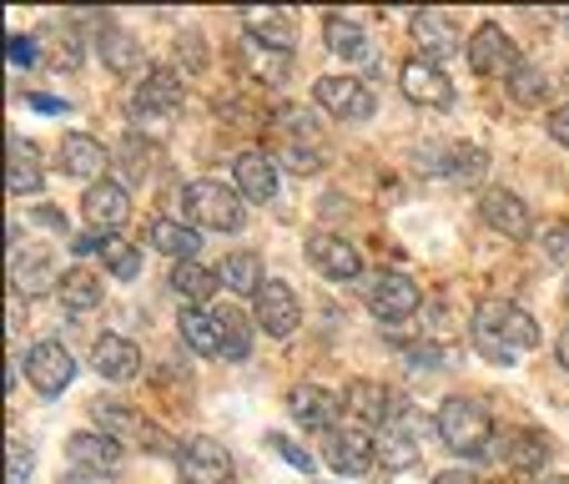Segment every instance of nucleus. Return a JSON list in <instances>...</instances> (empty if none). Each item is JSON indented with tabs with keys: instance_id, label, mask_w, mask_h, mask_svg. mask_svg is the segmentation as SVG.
<instances>
[{
	"instance_id": "obj_1",
	"label": "nucleus",
	"mask_w": 569,
	"mask_h": 484,
	"mask_svg": "<svg viewBox=\"0 0 569 484\" xmlns=\"http://www.w3.org/2000/svg\"><path fill=\"white\" fill-rule=\"evenodd\" d=\"M473 344L495 358V364H509L515 354L539 344V323L509 298H483L473 308Z\"/></svg>"
},
{
	"instance_id": "obj_2",
	"label": "nucleus",
	"mask_w": 569,
	"mask_h": 484,
	"mask_svg": "<svg viewBox=\"0 0 569 484\" xmlns=\"http://www.w3.org/2000/svg\"><path fill=\"white\" fill-rule=\"evenodd\" d=\"M433 434H439V444L453 450V454H483L489 439H495V424H489L483 404H473V398H463V394H449L439 404Z\"/></svg>"
},
{
	"instance_id": "obj_3",
	"label": "nucleus",
	"mask_w": 569,
	"mask_h": 484,
	"mask_svg": "<svg viewBox=\"0 0 569 484\" xmlns=\"http://www.w3.org/2000/svg\"><path fill=\"white\" fill-rule=\"evenodd\" d=\"M423 434H429V419H423V414H413L409 404H393L388 424L373 434L383 470H413V464H419V454H423Z\"/></svg>"
},
{
	"instance_id": "obj_4",
	"label": "nucleus",
	"mask_w": 569,
	"mask_h": 484,
	"mask_svg": "<svg viewBox=\"0 0 569 484\" xmlns=\"http://www.w3.org/2000/svg\"><path fill=\"white\" fill-rule=\"evenodd\" d=\"M182 207L197 227H212V233H237L242 227V203H237L232 187L212 182V177H197V182L182 187Z\"/></svg>"
},
{
	"instance_id": "obj_5",
	"label": "nucleus",
	"mask_w": 569,
	"mask_h": 484,
	"mask_svg": "<svg viewBox=\"0 0 569 484\" xmlns=\"http://www.w3.org/2000/svg\"><path fill=\"white\" fill-rule=\"evenodd\" d=\"M177 107H182V76L177 71H147L141 87L131 91V111H137V121H147L151 137H167V121Z\"/></svg>"
},
{
	"instance_id": "obj_6",
	"label": "nucleus",
	"mask_w": 569,
	"mask_h": 484,
	"mask_svg": "<svg viewBox=\"0 0 569 484\" xmlns=\"http://www.w3.org/2000/svg\"><path fill=\"white\" fill-rule=\"evenodd\" d=\"M312 97H318V107L338 121L373 117V91H368L358 76H318V81H312Z\"/></svg>"
},
{
	"instance_id": "obj_7",
	"label": "nucleus",
	"mask_w": 569,
	"mask_h": 484,
	"mask_svg": "<svg viewBox=\"0 0 569 484\" xmlns=\"http://www.w3.org/2000/svg\"><path fill=\"white\" fill-rule=\"evenodd\" d=\"M469 66L479 76H505V81H509V76H515L525 61H519V51H515V41H509L505 26L483 21L479 31L469 36Z\"/></svg>"
},
{
	"instance_id": "obj_8",
	"label": "nucleus",
	"mask_w": 569,
	"mask_h": 484,
	"mask_svg": "<svg viewBox=\"0 0 569 484\" xmlns=\"http://www.w3.org/2000/svg\"><path fill=\"white\" fill-rule=\"evenodd\" d=\"M398 87H403V97H409L413 107H429V111L453 107V81L433 61H423V56L398 66Z\"/></svg>"
},
{
	"instance_id": "obj_9",
	"label": "nucleus",
	"mask_w": 569,
	"mask_h": 484,
	"mask_svg": "<svg viewBox=\"0 0 569 484\" xmlns=\"http://www.w3.org/2000/svg\"><path fill=\"white\" fill-rule=\"evenodd\" d=\"M81 213H87L91 233L101 237H117V227L131 217V197L121 182H111V177H101V182L87 187V197H81Z\"/></svg>"
},
{
	"instance_id": "obj_10",
	"label": "nucleus",
	"mask_w": 569,
	"mask_h": 484,
	"mask_svg": "<svg viewBox=\"0 0 569 484\" xmlns=\"http://www.w3.org/2000/svg\"><path fill=\"white\" fill-rule=\"evenodd\" d=\"M368 308H373V318L393 323V318H409V313H419V283L403 278V273H378L373 283H368Z\"/></svg>"
},
{
	"instance_id": "obj_11",
	"label": "nucleus",
	"mask_w": 569,
	"mask_h": 484,
	"mask_svg": "<svg viewBox=\"0 0 569 484\" xmlns=\"http://www.w3.org/2000/svg\"><path fill=\"white\" fill-rule=\"evenodd\" d=\"M252 303H258V308H252V318H258V328L268 338H288L292 328L302 323V303H298V293H292L288 283H272L268 278V288H262Z\"/></svg>"
},
{
	"instance_id": "obj_12",
	"label": "nucleus",
	"mask_w": 569,
	"mask_h": 484,
	"mask_svg": "<svg viewBox=\"0 0 569 484\" xmlns=\"http://www.w3.org/2000/svg\"><path fill=\"white\" fill-rule=\"evenodd\" d=\"M177 464H182L187 484H232V454L217 439H192L177 454Z\"/></svg>"
},
{
	"instance_id": "obj_13",
	"label": "nucleus",
	"mask_w": 569,
	"mask_h": 484,
	"mask_svg": "<svg viewBox=\"0 0 569 484\" xmlns=\"http://www.w3.org/2000/svg\"><path fill=\"white\" fill-rule=\"evenodd\" d=\"M26 378H31L41 394H61L76 378V358L66 354L61 344H36L31 354H26Z\"/></svg>"
},
{
	"instance_id": "obj_14",
	"label": "nucleus",
	"mask_w": 569,
	"mask_h": 484,
	"mask_svg": "<svg viewBox=\"0 0 569 484\" xmlns=\"http://www.w3.org/2000/svg\"><path fill=\"white\" fill-rule=\"evenodd\" d=\"M308 258L318 263L328 278H338V283H348V278H358V273H363L358 248L348 243V237H338V233H312L308 237Z\"/></svg>"
},
{
	"instance_id": "obj_15",
	"label": "nucleus",
	"mask_w": 569,
	"mask_h": 484,
	"mask_svg": "<svg viewBox=\"0 0 569 484\" xmlns=\"http://www.w3.org/2000/svg\"><path fill=\"white\" fill-rule=\"evenodd\" d=\"M66 454H71V470H87V474H117L121 470V444L111 434H71L66 439Z\"/></svg>"
},
{
	"instance_id": "obj_16",
	"label": "nucleus",
	"mask_w": 569,
	"mask_h": 484,
	"mask_svg": "<svg viewBox=\"0 0 569 484\" xmlns=\"http://www.w3.org/2000/svg\"><path fill=\"white\" fill-rule=\"evenodd\" d=\"M288 409H292V419H298L302 429H333L338 409H343V398L328 394L322 384H298L288 394Z\"/></svg>"
},
{
	"instance_id": "obj_17",
	"label": "nucleus",
	"mask_w": 569,
	"mask_h": 484,
	"mask_svg": "<svg viewBox=\"0 0 569 484\" xmlns=\"http://www.w3.org/2000/svg\"><path fill=\"white\" fill-rule=\"evenodd\" d=\"M479 217L489 227H495V233H505V237H529V207L519 203L515 192H509V187H489V192L479 197Z\"/></svg>"
},
{
	"instance_id": "obj_18",
	"label": "nucleus",
	"mask_w": 569,
	"mask_h": 484,
	"mask_svg": "<svg viewBox=\"0 0 569 484\" xmlns=\"http://www.w3.org/2000/svg\"><path fill=\"white\" fill-rule=\"evenodd\" d=\"M232 172H237V192L248 203H272L278 197V161L268 151H242L232 161Z\"/></svg>"
},
{
	"instance_id": "obj_19",
	"label": "nucleus",
	"mask_w": 569,
	"mask_h": 484,
	"mask_svg": "<svg viewBox=\"0 0 569 484\" xmlns=\"http://www.w3.org/2000/svg\"><path fill=\"white\" fill-rule=\"evenodd\" d=\"M343 409L358 419V429H383L388 414H393V398H388L383 384H373V378H353V384L343 388Z\"/></svg>"
},
{
	"instance_id": "obj_20",
	"label": "nucleus",
	"mask_w": 569,
	"mask_h": 484,
	"mask_svg": "<svg viewBox=\"0 0 569 484\" xmlns=\"http://www.w3.org/2000/svg\"><path fill=\"white\" fill-rule=\"evenodd\" d=\"M91 368H97L101 378H111V384H127V378H137L141 354H137V344H131V338L101 334L97 348H91Z\"/></svg>"
},
{
	"instance_id": "obj_21",
	"label": "nucleus",
	"mask_w": 569,
	"mask_h": 484,
	"mask_svg": "<svg viewBox=\"0 0 569 484\" xmlns=\"http://www.w3.org/2000/svg\"><path fill=\"white\" fill-rule=\"evenodd\" d=\"M328 464L343 474H368L378 464V444L368 429H343L328 439Z\"/></svg>"
},
{
	"instance_id": "obj_22",
	"label": "nucleus",
	"mask_w": 569,
	"mask_h": 484,
	"mask_svg": "<svg viewBox=\"0 0 569 484\" xmlns=\"http://www.w3.org/2000/svg\"><path fill=\"white\" fill-rule=\"evenodd\" d=\"M499 460H505L509 470H525V474L545 470L549 434H539V429H505V434H499Z\"/></svg>"
},
{
	"instance_id": "obj_23",
	"label": "nucleus",
	"mask_w": 569,
	"mask_h": 484,
	"mask_svg": "<svg viewBox=\"0 0 569 484\" xmlns=\"http://www.w3.org/2000/svg\"><path fill=\"white\" fill-rule=\"evenodd\" d=\"M413 36H419L423 46V61H449V56H459V31H453V21L443 11H419L413 16Z\"/></svg>"
},
{
	"instance_id": "obj_24",
	"label": "nucleus",
	"mask_w": 569,
	"mask_h": 484,
	"mask_svg": "<svg viewBox=\"0 0 569 484\" xmlns=\"http://www.w3.org/2000/svg\"><path fill=\"white\" fill-rule=\"evenodd\" d=\"M107 147H101L97 137H87V131H66L61 137V167L71 177H97L101 182V172H107Z\"/></svg>"
},
{
	"instance_id": "obj_25",
	"label": "nucleus",
	"mask_w": 569,
	"mask_h": 484,
	"mask_svg": "<svg viewBox=\"0 0 569 484\" xmlns=\"http://www.w3.org/2000/svg\"><path fill=\"white\" fill-rule=\"evenodd\" d=\"M147 243L157 253H167V258H177V263H192L197 258V227H187L182 217H151V223H147Z\"/></svg>"
},
{
	"instance_id": "obj_26",
	"label": "nucleus",
	"mask_w": 569,
	"mask_h": 484,
	"mask_svg": "<svg viewBox=\"0 0 569 484\" xmlns=\"http://www.w3.org/2000/svg\"><path fill=\"white\" fill-rule=\"evenodd\" d=\"M217 278H222L232 293H242V298H258V293L268 288V273H262L258 253H227L222 268H217Z\"/></svg>"
},
{
	"instance_id": "obj_27",
	"label": "nucleus",
	"mask_w": 569,
	"mask_h": 484,
	"mask_svg": "<svg viewBox=\"0 0 569 484\" xmlns=\"http://www.w3.org/2000/svg\"><path fill=\"white\" fill-rule=\"evenodd\" d=\"M41 161H36V147L21 137H11V167H6V192L11 197H31L41 192Z\"/></svg>"
},
{
	"instance_id": "obj_28",
	"label": "nucleus",
	"mask_w": 569,
	"mask_h": 484,
	"mask_svg": "<svg viewBox=\"0 0 569 484\" xmlns=\"http://www.w3.org/2000/svg\"><path fill=\"white\" fill-rule=\"evenodd\" d=\"M242 26H248L252 41L272 46V51H292V21L282 11H272V6H252V11H242Z\"/></svg>"
},
{
	"instance_id": "obj_29",
	"label": "nucleus",
	"mask_w": 569,
	"mask_h": 484,
	"mask_svg": "<svg viewBox=\"0 0 569 484\" xmlns=\"http://www.w3.org/2000/svg\"><path fill=\"white\" fill-rule=\"evenodd\" d=\"M322 41H328V51L348 56V61H363L368 56V36H363V26H358L353 16H338V11L322 16Z\"/></svg>"
},
{
	"instance_id": "obj_30",
	"label": "nucleus",
	"mask_w": 569,
	"mask_h": 484,
	"mask_svg": "<svg viewBox=\"0 0 569 484\" xmlns=\"http://www.w3.org/2000/svg\"><path fill=\"white\" fill-rule=\"evenodd\" d=\"M56 298H61L71 313H91V308H101V278L87 268H71V273H61Z\"/></svg>"
},
{
	"instance_id": "obj_31",
	"label": "nucleus",
	"mask_w": 569,
	"mask_h": 484,
	"mask_svg": "<svg viewBox=\"0 0 569 484\" xmlns=\"http://www.w3.org/2000/svg\"><path fill=\"white\" fill-rule=\"evenodd\" d=\"M217 338H222V358H232V364H242V358L252 354V323L242 318L237 308H217Z\"/></svg>"
},
{
	"instance_id": "obj_32",
	"label": "nucleus",
	"mask_w": 569,
	"mask_h": 484,
	"mask_svg": "<svg viewBox=\"0 0 569 484\" xmlns=\"http://www.w3.org/2000/svg\"><path fill=\"white\" fill-rule=\"evenodd\" d=\"M91 419H97V429L101 434H111V439H141L147 434V419H137L131 409H121V404H111V398H97L91 404Z\"/></svg>"
},
{
	"instance_id": "obj_33",
	"label": "nucleus",
	"mask_w": 569,
	"mask_h": 484,
	"mask_svg": "<svg viewBox=\"0 0 569 484\" xmlns=\"http://www.w3.org/2000/svg\"><path fill=\"white\" fill-rule=\"evenodd\" d=\"M217 283H222V278H217L212 268H202L197 258H192V263H177V268H172V288H177V298H187L192 308H197V303L212 298Z\"/></svg>"
},
{
	"instance_id": "obj_34",
	"label": "nucleus",
	"mask_w": 569,
	"mask_h": 484,
	"mask_svg": "<svg viewBox=\"0 0 569 484\" xmlns=\"http://www.w3.org/2000/svg\"><path fill=\"white\" fill-rule=\"evenodd\" d=\"M101 61L111 66L117 76H137L141 71V41L127 31H101Z\"/></svg>"
},
{
	"instance_id": "obj_35",
	"label": "nucleus",
	"mask_w": 569,
	"mask_h": 484,
	"mask_svg": "<svg viewBox=\"0 0 569 484\" xmlns=\"http://www.w3.org/2000/svg\"><path fill=\"white\" fill-rule=\"evenodd\" d=\"M11 283H16V293H51V288H61V278H56V268L41 258V253H26V258H16L11 263Z\"/></svg>"
},
{
	"instance_id": "obj_36",
	"label": "nucleus",
	"mask_w": 569,
	"mask_h": 484,
	"mask_svg": "<svg viewBox=\"0 0 569 484\" xmlns=\"http://www.w3.org/2000/svg\"><path fill=\"white\" fill-rule=\"evenodd\" d=\"M505 87H509V97H515L519 107H545V97H549V87H555V81L545 76V66L525 61V66H519V71L505 81Z\"/></svg>"
},
{
	"instance_id": "obj_37",
	"label": "nucleus",
	"mask_w": 569,
	"mask_h": 484,
	"mask_svg": "<svg viewBox=\"0 0 569 484\" xmlns=\"http://www.w3.org/2000/svg\"><path fill=\"white\" fill-rule=\"evenodd\" d=\"M182 338L197 348V354H222V338H217V318L202 308H187L182 313Z\"/></svg>"
},
{
	"instance_id": "obj_38",
	"label": "nucleus",
	"mask_w": 569,
	"mask_h": 484,
	"mask_svg": "<svg viewBox=\"0 0 569 484\" xmlns=\"http://www.w3.org/2000/svg\"><path fill=\"white\" fill-rule=\"evenodd\" d=\"M101 263H107L111 278H137L141 273V253H137V243H127V237H107Z\"/></svg>"
},
{
	"instance_id": "obj_39",
	"label": "nucleus",
	"mask_w": 569,
	"mask_h": 484,
	"mask_svg": "<svg viewBox=\"0 0 569 484\" xmlns=\"http://www.w3.org/2000/svg\"><path fill=\"white\" fill-rule=\"evenodd\" d=\"M242 56L252 61V71L268 76V81H282L288 76V51H272V46L252 41V36H242Z\"/></svg>"
},
{
	"instance_id": "obj_40",
	"label": "nucleus",
	"mask_w": 569,
	"mask_h": 484,
	"mask_svg": "<svg viewBox=\"0 0 569 484\" xmlns=\"http://www.w3.org/2000/svg\"><path fill=\"white\" fill-rule=\"evenodd\" d=\"M449 157H453V167H449V172H453V177H463V182H473V177H483V167H489L479 147H453Z\"/></svg>"
},
{
	"instance_id": "obj_41",
	"label": "nucleus",
	"mask_w": 569,
	"mask_h": 484,
	"mask_svg": "<svg viewBox=\"0 0 569 484\" xmlns=\"http://www.w3.org/2000/svg\"><path fill=\"white\" fill-rule=\"evenodd\" d=\"M6 480H11V484H26V480H31V450H26L21 439L6 444Z\"/></svg>"
},
{
	"instance_id": "obj_42",
	"label": "nucleus",
	"mask_w": 569,
	"mask_h": 484,
	"mask_svg": "<svg viewBox=\"0 0 569 484\" xmlns=\"http://www.w3.org/2000/svg\"><path fill=\"white\" fill-rule=\"evenodd\" d=\"M539 243H545V253L555 263H569V223H549L545 233H539Z\"/></svg>"
},
{
	"instance_id": "obj_43",
	"label": "nucleus",
	"mask_w": 569,
	"mask_h": 484,
	"mask_svg": "<svg viewBox=\"0 0 569 484\" xmlns=\"http://www.w3.org/2000/svg\"><path fill=\"white\" fill-rule=\"evenodd\" d=\"M268 444H272V450H278V454H282V460H288V464H298L302 474L312 470V454H308V450H298V444H288V439H282V434H272Z\"/></svg>"
},
{
	"instance_id": "obj_44",
	"label": "nucleus",
	"mask_w": 569,
	"mask_h": 484,
	"mask_svg": "<svg viewBox=\"0 0 569 484\" xmlns=\"http://www.w3.org/2000/svg\"><path fill=\"white\" fill-rule=\"evenodd\" d=\"M6 51H11V66H36V41L31 36H11Z\"/></svg>"
},
{
	"instance_id": "obj_45",
	"label": "nucleus",
	"mask_w": 569,
	"mask_h": 484,
	"mask_svg": "<svg viewBox=\"0 0 569 484\" xmlns=\"http://www.w3.org/2000/svg\"><path fill=\"white\" fill-rule=\"evenodd\" d=\"M549 137H555L559 147H569V101H565V107L549 111Z\"/></svg>"
},
{
	"instance_id": "obj_46",
	"label": "nucleus",
	"mask_w": 569,
	"mask_h": 484,
	"mask_svg": "<svg viewBox=\"0 0 569 484\" xmlns=\"http://www.w3.org/2000/svg\"><path fill=\"white\" fill-rule=\"evenodd\" d=\"M433 484H483V480L469 470H443V474H433Z\"/></svg>"
},
{
	"instance_id": "obj_47",
	"label": "nucleus",
	"mask_w": 569,
	"mask_h": 484,
	"mask_svg": "<svg viewBox=\"0 0 569 484\" xmlns=\"http://www.w3.org/2000/svg\"><path fill=\"white\" fill-rule=\"evenodd\" d=\"M6 313H11V328H21V323H26V303H21V293H16V288H11V308H6Z\"/></svg>"
},
{
	"instance_id": "obj_48",
	"label": "nucleus",
	"mask_w": 569,
	"mask_h": 484,
	"mask_svg": "<svg viewBox=\"0 0 569 484\" xmlns=\"http://www.w3.org/2000/svg\"><path fill=\"white\" fill-rule=\"evenodd\" d=\"M31 107L36 111H51V117H56V111H66V101L61 97H31Z\"/></svg>"
},
{
	"instance_id": "obj_49",
	"label": "nucleus",
	"mask_w": 569,
	"mask_h": 484,
	"mask_svg": "<svg viewBox=\"0 0 569 484\" xmlns=\"http://www.w3.org/2000/svg\"><path fill=\"white\" fill-rule=\"evenodd\" d=\"M66 484H107V474H87V470H71Z\"/></svg>"
},
{
	"instance_id": "obj_50",
	"label": "nucleus",
	"mask_w": 569,
	"mask_h": 484,
	"mask_svg": "<svg viewBox=\"0 0 569 484\" xmlns=\"http://www.w3.org/2000/svg\"><path fill=\"white\" fill-rule=\"evenodd\" d=\"M559 364L569 368V328H565V334H559Z\"/></svg>"
},
{
	"instance_id": "obj_51",
	"label": "nucleus",
	"mask_w": 569,
	"mask_h": 484,
	"mask_svg": "<svg viewBox=\"0 0 569 484\" xmlns=\"http://www.w3.org/2000/svg\"><path fill=\"white\" fill-rule=\"evenodd\" d=\"M535 484H569V474H539Z\"/></svg>"
},
{
	"instance_id": "obj_52",
	"label": "nucleus",
	"mask_w": 569,
	"mask_h": 484,
	"mask_svg": "<svg viewBox=\"0 0 569 484\" xmlns=\"http://www.w3.org/2000/svg\"><path fill=\"white\" fill-rule=\"evenodd\" d=\"M559 21H565V26H569V11H559Z\"/></svg>"
}]
</instances>
